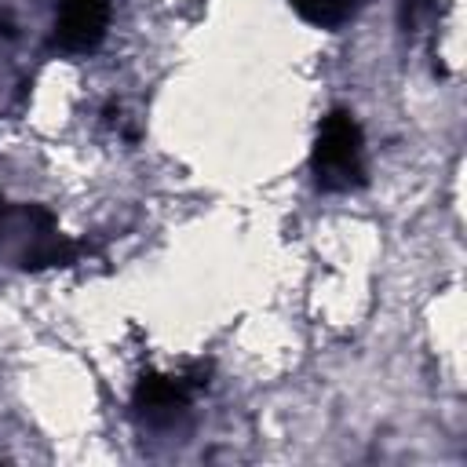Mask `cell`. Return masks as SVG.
I'll use <instances>...</instances> for the list:
<instances>
[{
	"label": "cell",
	"instance_id": "6da1fadb",
	"mask_svg": "<svg viewBox=\"0 0 467 467\" xmlns=\"http://www.w3.org/2000/svg\"><path fill=\"white\" fill-rule=\"evenodd\" d=\"M314 175L325 190H350L365 175V139L350 113L336 109L321 120L314 142Z\"/></svg>",
	"mask_w": 467,
	"mask_h": 467
},
{
	"label": "cell",
	"instance_id": "7a4b0ae2",
	"mask_svg": "<svg viewBox=\"0 0 467 467\" xmlns=\"http://www.w3.org/2000/svg\"><path fill=\"white\" fill-rule=\"evenodd\" d=\"M109 26V0H62L55 36L69 51H91Z\"/></svg>",
	"mask_w": 467,
	"mask_h": 467
},
{
	"label": "cell",
	"instance_id": "3957f363",
	"mask_svg": "<svg viewBox=\"0 0 467 467\" xmlns=\"http://www.w3.org/2000/svg\"><path fill=\"white\" fill-rule=\"evenodd\" d=\"M190 394H193V383L186 376H153L139 387V409L150 420H171L190 405Z\"/></svg>",
	"mask_w": 467,
	"mask_h": 467
},
{
	"label": "cell",
	"instance_id": "277c9868",
	"mask_svg": "<svg viewBox=\"0 0 467 467\" xmlns=\"http://www.w3.org/2000/svg\"><path fill=\"white\" fill-rule=\"evenodd\" d=\"M365 0H292V7L299 11V18H306L310 26H321V29H332V26H343Z\"/></svg>",
	"mask_w": 467,
	"mask_h": 467
},
{
	"label": "cell",
	"instance_id": "5b68a950",
	"mask_svg": "<svg viewBox=\"0 0 467 467\" xmlns=\"http://www.w3.org/2000/svg\"><path fill=\"white\" fill-rule=\"evenodd\" d=\"M434 7H438V0H401V15H405L409 26H416L420 18H427Z\"/></svg>",
	"mask_w": 467,
	"mask_h": 467
}]
</instances>
